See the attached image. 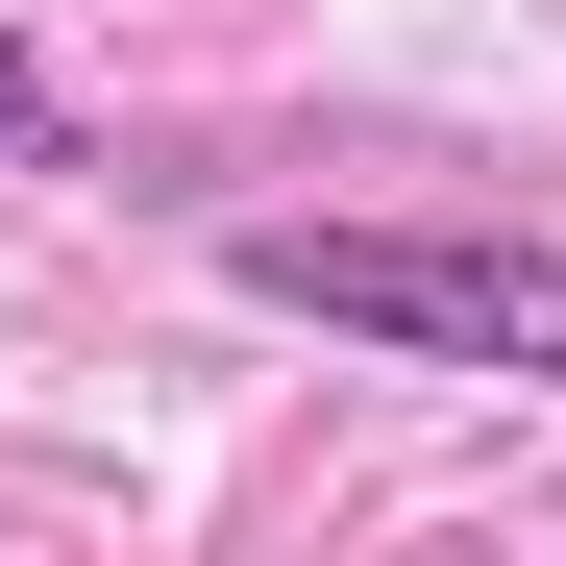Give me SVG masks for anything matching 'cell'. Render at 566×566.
Wrapping results in <instances>:
<instances>
[{
    "mask_svg": "<svg viewBox=\"0 0 566 566\" xmlns=\"http://www.w3.org/2000/svg\"><path fill=\"white\" fill-rule=\"evenodd\" d=\"M50 148H74V99H50V50L0 25V172H50Z\"/></svg>",
    "mask_w": 566,
    "mask_h": 566,
    "instance_id": "cell-2",
    "label": "cell"
},
{
    "mask_svg": "<svg viewBox=\"0 0 566 566\" xmlns=\"http://www.w3.org/2000/svg\"><path fill=\"white\" fill-rule=\"evenodd\" d=\"M222 296L395 345V369H468V395H566V247L542 222H222Z\"/></svg>",
    "mask_w": 566,
    "mask_h": 566,
    "instance_id": "cell-1",
    "label": "cell"
}]
</instances>
